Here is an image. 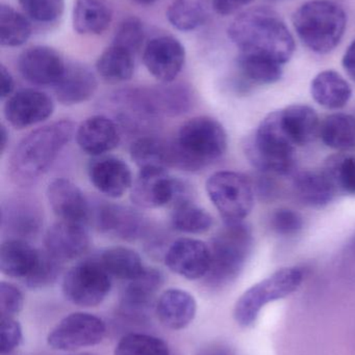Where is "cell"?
Returning <instances> with one entry per match:
<instances>
[{
  "instance_id": "1",
  "label": "cell",
  "mask_w": 355,
  "mask_h": 355,
  "mask_svg": "<svg viewBox=\"0 0 355 355\" xmlns=\"http://www.w3.org/2000/svg\"><path fill=\"white\" fill-rule=\"evenodd\" d=\"M227 33L240 53L264 56L285 64L295 51V41L287 25L268 8L242 12L229 25Z\"/></svg>"
},
{
  "instance_id": "2",
  "label": "cell",
  "mask_w": 355,
  "mask_h": 355,
  "mask_svg": "<svg viewBox=\"0 0 355 355\" xmlns=\"http://www.w3.org/2000/svg\"><path fill=\"white\" fill-rule=\"evenodd\" d=\"M75 132L74 124L68 120L31 131L10 154L8 166L10 181L20 187L37 183L51 168Z\"/></svg>"
},
{
  "instance_id": "3",
  "label": "cell",
  "mask_w": 355,
  "mask_h": 355,
  "mask_svg": "<svg viewBox=\"0 0 355 355\" xmlns=\"http://www.w3.org/2000/svg\"><path fill=\"white\" fill-rule=\"evenodd\" d=\"M171 166L198 172L220 159L227 149L222 125L210 116H196L179 128L170 141Z\"/></svg>"
},
{
  "instance_id": "4",
  "label": "cell",
  "mask_w": 355,
  "mask_h": 355,
  "mask_svg": "<svg viewBox=\"0 0 355 355\" xmlns=\"http://www.w3.org/2000/svg\"><path fill=\"white\" fill-rule=\"evenodd\" d=\"M293 25L302 43L319 54L333 51L347 25L345 10L329 0H312L302 4L293 15Z\"/></svg>"
},
{
  "instance_id": "5",
  "label": "cell",
  "mask_w": 355,
  "mask_h": 355,
  "mask_svg": "<svg viewBox=\"0 0 355 355\" xmlns=\"http://www.w3.org/2000/svg\"><path fill=\"white\" fill-rule=\"evenodd\" d=\"M208 246L210 266L204 284L210 290H221L243 270L252 248L251 231L243 221L225 223Z\"/></svg>"
},
{
  "instance_id": "6",
  "label": "cell",
  "mask_w": 355,
  "mask_h": 355,
  "mask_svg": "<svg viewBox=\"0 0 355 355\" xmlns=\"http://www.w3.org/2000/svg\"><path fill=\"white\" fill-rule=\"evenodd\" d=\"M296 147L283 127L281 110H276L261 122L254 137L246 145V154L250 162L263 172L287 175L295 164Z\"/></svg>"
},
{
  "instance_id": "7",
  "label": "cell",
  "mask_w": 355,
  "mask_h": 355,
  "mask_svg": "<svg viewBox=\"0 0 355 355\" xmlns=\"http://www.w3.org/2000/svg\"><path fill=\"white\" fill-rule=\"evenodd\" d=\"M304 282V272L297 267H286L244 292L233 309L236 322L244 329L252 327L263 309L297 291Z\"/></svg>"
},
{
  "instance_id": "8",
  "label": "cell",
  "mask_w": 355,
  "mask_h": 355,
  "mask_svg": "<svg viewBox=\"0 0 355 355\" xmlns=\"http://www.w3.org/2000/svg\"><path fill=\"white\" fill-rule=\"evenodd\" d=\"M206 188L225 223H242L254 208V188L249 180L239 173H215L206 181Z\"/></svg>"
},
{
  "instance_id": "9",
  "label": "cell",
  "mask_w": 355,
  "mask_h": 355,
  "mask_svg": "<svg viewBox=\"0 0 355 355\" xmlns=\"http://www.w3.org/2000/svg\"><path fill=\"white\" fill-rule=\"evenodd\" d=\"M112 288V277L97 259L85 260L69 269L63 279V293L71 304L94 308L102 304Z\"/></svg>"
},
{
  "instance_id": "10",
  "label": "cell",
  "mask_w": 355,
  "mask_h": 355,
  "mask_svg": "<svg viewBox=\"0 0 355 355\" xmlns=\"http://www.w3.org/2000/svg\"><path fill=\"white\" fill-rule=\"evenodd\" d=\"M106 335V323L89 313H73L56 324L47 337L52 349L74 352L98 345Z\"/></svg>"
},
{
  "instance_id": "11",
  "label": "cell",
  "mask_w": 355,
  "mask_h": 355,
  "mask_svg": "<svg viewBox=\"0 0 355 355\" xmlns=\"http://www.w3.org/2000/svg\"><path fill=\"white\" fill-rule=\"evenodd\" d=\"M143 62L154 78L162 83H173L185 66V47L171 35L154 37L144 48Z\"/></svg>"
},
{
  "instance_id": "12",
  "label": "cell",
  "mask_w": 355,
  "mask_h": 355,
  "mask_svg": "<svg viewBox=\"0 0 355 355\" xmlns=\"http://www.w3.org/2000/svg\"><path fill=\"white\" fill-rule=\"evenodd\" d=\"M165 264L175 275L190 281L204 279L210 266V246L201 240L181 238L165 254Z\"/></svg>"
},
{
  "instance_id": "13",
  "label": "cell",
  "mask_w": 355,
  "mask_h": 355,
  "mask_svg": "<svg viewBox=\"0 0 355 355\" xmlns=\"http://www.w3.org/2000/svg\"><path fill=\"white\" fill-rule=\"evenodd\" d=\"M66 66L62 55L47 46L27 48L18 58L21 76L39 87H54L62 78Z\"/></svg>"
},
{
  "instance_id": "14",
  "label": "cell",
  "mask_w": 355,
  "mask_h": 355,
  "mask_svg": "<svg viewBox=\"0 0 355 355\" xmlns=\"http://www.w3.org/2000/svg\"><path fill=\"white\" fill-rule=\"evenodd\" d=\"M177 179L166 168H141L131 188V200L142 209H156L172 204L176 194Z\"/></svg>"
},
{
  "instance_id": "15",
  "label": "cell",
  "mask_w": 355,
  "mask_h": 355,
  "mask_svg": "<svg viewBox=\"0 0 355 355\" xmlns=\"http://www.w3.org/2000/svg\"><path fill=\"white\" fill-rule=\"evenodd\" d=\"M3 112L8 124L21 130L49 119L54 112V103L43 92L22 89L6 100Z\"/></svg>"
},
{
  "instance_id": "16",
  "label": "cell",
  "mask_w": 355,
  "mask_h": 355,
  "mask_svg": "<svg viewBox=\"0 0 355 355\" xmlns=\"http://www.w3.org/2000/svg\"><path fill=\"white\" fill-rule=\"evenodd\" d=\"M94 220L100 232L124 241L140 239L147 230L145 218L137 210L112 202L100 204Z\"/></svg>"
},
{
  "instance_id": "17",
  "label": "cell",
  "mask_w": 355,
  "mask_h": 355,
  "mask_svg": "<svg viewBox=\"0 0 355 355\" xmlns=\"http://www.w3.org/2000/svg\"><path fill=\"white\" fill-rule=\"evenodd\" d=\"M91 239L85 223L60 220L46 232L45 250L62 263L77 260L89 250Z\"/></svg>"
},
{
  "instance_id": "18",
  "label": "cell",
  "mask_w": 355,
  "mask_h": 355,
  "mask_svg": "<svg viewBox=\"0 0 355 355\" xmlns=\"http://www.w3.org/2000/svg\"><path fill=\"white\" fill-rule=\"evenodd\" d=\"M164 284V275L156 268H146L137 279L129 282L121 295L119 311L131 320H143L154 297Z\"/></svg>"
},
{
  "instance_id": "19",
  "label": "cell",
  "mask_w": 355,
  "mask_h": 355,
  "mask_svg": "<svg viewBox=\"0 0 355 355\" xmlns=\"http://www.w3.org/2000/svg\"><path fill=\"white\" fill-rule=\"evenodd\" d=\"M46 196L52 212L60 220L85 225L91 218L89 200L81 188L70 180H53L48 185Z\"/></svg>"
},
{
  "instance_id": "20",
  "label": "cell",
  "mask_w": 355,
  "mask_h": 355,
  "mask_svg": "<svg viewBox=\"0 0 355 355\" xmlns=\"http://www.w3.org/2000/svg\"><path fill=\"white\" fill-rule=\"evenodd\" d=\"M88 174L94 187L110 198H120L133 183L131 168L120 158L99 156L92 160Z\"/></svg>"
},
{
  "instance_id": "21",
  "label": "cell",
  "mask_w": 355,
  "mask_h": 355,
  "mask_svg": "<svg viewBox=\"0 0 355 355\" xmlns=\"http://www.w3.org/2000/svg\"><path fill=\"white\" fill-rule=\"evenodd\" d=\"M75 139L81 151L93 157H99L118 147L120 129L112 119L98 114L81 123L75 132Z\"/></svg>"
},
{
  "instance_id": "22",
  "label": "cell",
  "mask_w": 355,
  "mask_h": 355,
  "mask_svg": "<svg viewBox=\"0 0 355 355\" xmlns=\"http://www.w3.org/2000/svg\"><path fill=\"white\" fill-rule=\"evenodd\" d=\"M97 87V78L89 67L81 62H67L66 70L53 89L58 101L70 106L91 99Z\"/></svg>"
},
{
  "instance_id": "23",
  "label": "cell",
  "mask_w": 355,
  "mask_h": 355,
  "mask_svg": "<svg viewBox=\"0 0 355 355\" xmlns=\"http://www.w3.org/2000/svg\"><path fill=\"white\" fill-rule=\"evenodd\" d=\"M41 225V213L31 200L17 198L2 206L1 227L2 232L8 234V239L33 237Z\"/></svg>"
},
{
  "instance_id": "24",
  "label": "cell",
  "mask_w": 355,
  "mask_h": 355,
  "mask_svg": "<svg viewBox=\"0 0 355 355\" xmlns=\"http://www.w3.org/2000/svg\"><path fill=\"white\" fill-rule=\"evenodd\" d=\"M156 312L158 320L165 327L172 331H181L193 322L197 312V304L189 292L169 289L158 298Z\"/></svg>"
},
{
  "instance_id": "25",
  "label": "cell",
  "mask_w": 355,
  "mask_h": 355,
  "mask_svg": "<svg viewBox=\"0 0 355 355\" xmlns=\"http://www.w3.org/2000/svg\"><path fill=\"white\" fill-rule=\"evenodd\" d=\"M41 250L26 240L6 239L0 248V270L6 277L26 281L39 263Z\"/></svg>"
},
{
  "instance_id": "26",
  "label": "cell",
  "mask_w": 355,
  "mask_h": 355,
  "mask_svg": "<svg viewBox=\"0 0 355 355\" xmlns=\"http://www.w3.org/2000/svg\"><path fill=\"white\" fill-rule=\"evenodd\" d=\"M146 97L150 110L156 119L185 114L193 102L191 92L185 85H172V83L146 87Z\"/></svg>"
},
{
  "instance_id": "27",
  "label": "cell",
  "mask_w": 355,
  "mask_h": 355,
  "mask_svg": "<svg viewBox=\"0 0 355 355\" xmlns=\"http://www.w3.org/2000/svg\"><path fill=\"white\" fill-rule=\"evenodd\" d=\"M113 10L106 0H76L73 8V27L79 35H102L110 27Z\"/></svg>"
},
{
  "instance_id": "28",
  "label": "cell",
  "mask_w": 355,
  "mask_h": 355,
  "mask_svg": "<svg viewBox=\"0 0 355 355\" xmlns=\"http://www.w3.org/2000/svg\"><path fill=\"white\" fill-rule=\"evenodd\" d=\"M311 94L317 103L327 110H336L343 108L349 102L352 89L339 73L327 70L313 79Z\"/></svg>"
},
{
  "instance_id": "29",
  "label": "cell",
  "mask_w": 355,
  "mask_h": 355,
  "mask_svg": "<svg viewBox=\"0 0 355 355\" xmlns=\"http://www.w3.org/2000/svg\"><path fill=\"white\" fill-rule=\"evenodd\" d=\"M213 217L192 200L191 193L176 198L172 202L171 225L179 233L199 235L213 227Z\"/></svg>"
},
{
  "instance_id": "30",
  "label": "cell",
  "mask_w": 355,
  "mask_h": 355,
  "mask_svg": "<svg viewBox=\"0 0 355 355\" xmlns=\"http://www.w3.org/2000/svg\"><path fill=\"white\" fill-rule=\"evenodd\" d=\"M294 188L298 198L311 207L329 204L338 189L324 171H304L294 180Z\"/></svg>"
},
{
  "instance_id": "31",
  "label": "cell",
  "mask_w": 355,
  "mask_h": 355,
  "mask_svg": "<svg viewBox=\"0 0 355 355\" xmlns=\"http://www.w3.org/2000/svg\"><path fill=\"white\" fill-rule=\"evenodd\" d=\"M281 112L283 127L296 146L308 145L319 135L320 121L310 106L295 104Z\"/></svg>"
},
{
  "instance_id": "32",
  "label": "cell",
  "mask_w": 355,
  "mask_h": 355,
  "mask_svg": "<svg viewBox=\"0 0 355 355\" xmlns=\"http://www.w3.org/2000/svg\"><path fill=\"white\" fill-rule=\"evenodd\" d=\"M96 71L106 83L112 85L125 83L135 73V54L112 44L98 58Z\"/></svg>"
},
{
  "instance_id": "33",
  "label": "cell",
  "mask_w": 355,
  "mask_h": 355,
  "mask_svg": "<svg viewBox=\"0 0 355 355\" xmlns=\"http://www.w3.org/2000/svg\"><path fill=\"white\" fill-rule=\"evenodd\" d=\"M98 260L110 277L122 281H133L146 269L140 254L124 246L108 248L100 254Z\"/></svg>"
},
{
  "instance_id": "34",
  "label": "cell",
  "mask_w": 355,
  "mask_h": 355,
  "mask_svg": "<svg viewBox=\"0 0 355 355\" xmlns=\"http://www.w3.org/2000/svg\"><path fill=\"white\" fill-rule=\"evenodd\" d=\"M321 139L327 147L337 151H349L355 148V118L345 114L327 116L320 125Z\"/></svg>"
},
{
  "instance_id": "35",
  "label": "cell",
  "mask_w": 355,
  "mask_h": 355,
  "mask_svg": "<svg viewBox=\"0 0 355 355\" xmlns=\"http://www.w3.org/2000/svg\"><path fill=\"white\" fill-rule=\"evenodd\" d=\"M131 157L141 168L171 166L170 143L156 137H141L131 146Z\"/></svg>"
},
{
  "instance_id": "36",
  "label": "cell",
  "mask_w": 355,
  "mask_h": 355,
  "mask_svg": "<svg viewBox=\"0 0 355 355\" xmlns=\"http://www.w3.org/2000/svg\"><path fill=\"white\" fill-rule=\"evenodd\" d=\"M208 15L206 0H172L167 10L169 22L181 31H192L201 26Z\"/></svg>"
},
{
  "instance_id": "37",
  "label": "cell",
  "mask_w": 355,
  "mask_h": 355,
  "mask_svg": "<svg viewBox=\"0 0 355 355\" xmlns=\"http://www.w3.org/2000/svg\"><path fill=\"white\" fill-rule=\"evenodd\" d=\"M238 67L246 80L256 85H272L283 76V64L264 56L240 53Z\"/></svg>"
},
{
  "instance_id": "38",
  "label": "cell",
  "mask_w": 355,
  "mask_h": 355,
  "mask_svg": "<svg viewBox=\"0 0 355 355\" xmlns=\"http://www.w3.org/2000/svg\"><path fill=\"white\" fill-rule=\"evenodd\" d=\"M31 22L26 17L8 4L0 6V44L6 47H19L31 37Z\"/></svg>"
},
{
  "instance_id": "39",
  "label": "cell",
  "mask_w": 355,
  "mask_h": 355,
  "mask_svg": "<svg viewBox=\"0 0 355 355\" xmlns=\"http://www.w3.org/2000/svg\"><path fill=\"white\" fill-rule=\"evenodd\" d=\"M114 355H170L166 342L154 336L129 334L117 344Z\"/></svg>"
},
{
  "instance_id": "40",
  "label": "cell",
  "mask_w": 355,
  "mask_h": 355,
  "mask_svg": "<svg viewBox=\"0 0 355 355\" xmlns=\"http://www.w3.org/2000/svg\"><path fill=\"white\" fill-rule=\"evenodd\" d=\"M323 171L331 178L338 192L355 194V156H333Z\"/></svg>"
},
{
  "instance_id": "41",
  "label": "cell",
  "mask_w": 355,
  "mask_h": 355,
  "mask_svg": "<svg viewBox=\"0 0 355 355\" xmlns=\"http://www.w3.org/2000/svg\"><path fill=\"white\" fill-rule=\"evenodd\" d=\"M64 263L54 258L46 250H41L39 263L33 275L23 282L29 289H42L56 283L62 272Z\"/></svg>"
},
{
  "instance_id": "42",
  "label": "cell",
  "mask_w": 355,
  "mask_h": 355,
  "mask_svg": "<svg viewBox=\"0 0 355 355\" xmlns=\"http://www.w3.org/2000/svg\"><path fill=\"white\" fill-rule=\"evenodd\" d=\"M145 40V29L143 23L137 17L124 19L117 28L113 43L137 54L141 50Z\"/></svg>"
},
{
  "instance_id": "43",
  "label": "cell",
  "mask_w": 355,
  "mask_h": 355,
  "mask_svg": "<svg viewBox=\"0 0 355 355\" xmlns=\"http://www.w3.org/2000/svg\"><path fill=\"white\" fill-rule=\"evenodd\" d=\"M27 16L40 23H52L62 17L65 0H18Z\"/></svg>"
},
{
  "instance_id": "44",
  "label": "cell",
  "mask_w": 355,
  "mask_h": 355,
  "mask_svg": "<svg viewBox=\"0 0 355 355\" xmlns=\"http://www.w3.org/2000/svg\"><path fill=\"white\" fill-rule=\"evenodd\" d=\"M24 297L13 284L0 283V318H14L22 311Z\"/></svg>"
},
{
  "instance_id": "45",
  "label": "cell",
  "mask_w": 355,
  "mask_h": 355,
  "mask_svg": "<svg viewBox=\"0 0 355 355\" xmlns=\"http://www.w3.org/2000/svg\"><path fill=\"white\" fill-rule=\"evenodd\" d=\"M271 227L279 235H295L304 227V218L291 209H279L272 215Z\"/></svg>"
},
{
  "instance_id": "46",
  "label": "cell",
  "mask_w": 355,
  "mask_h": 355,
  "mask_svg": "<svg viewBox=\"0 0 355 355\" xmlns=\"http://www.w3.org/2000/svg\"><path fill=\"white\" fill-rule=\"evenodd\" d=\"M22 329L14 318H0V352L13 354L22 342Z\"/></svg>"
},
{
  "instance_id": "47",
  "label": "cell",
  "mask_w": 355,
  "mask_h": 355,
  "mask_svg": "<svg viewBox=\"0 0 355 355\" xmlns=\"http://www.w3.org/2000/svg\"><path fill=\"white\" fill-rule=\"evenodd\" d=\"M252 0H212L213 8L222 16H229L248 6Z\"/></svg>"
},
{
  "instance_id": "48",
  "label": "cell",
  "mask_w": 355,
  "mask_h": 355,
  "mask_svg": "<svg viewBox=\"0 0 355 355\" xmlns=\"http://www.w3.org/2000/svg\"><path fill=\"white\" fill-rule=\"evenodd\" d=\"M0 74H1V91H0V97L2 100L8 99L12 96L15 89V80L13 78L10 71L1 64L0 67Z\"/></svg>"
},
{
  "instance_id": "49",
  "label": "cell",
  "mask_w": 355,
  "mask_h": 355,
  "mask_svg": "<svg viewBox=\"0 0 355 355\" xmlns=\"http://www.w3.org/2000/svg\"><path fill=\"white\" fill-rule=\"evenodd\" d=\"M343 67L350 78L355 81V41L350 44L344 54Z\"/></svg>"
},
{
  "instance_id": "50",
  "label": "cell",
  "mask_w": 355,
  "mask_h": 355,
  "mask_svg": "<svg viewBox=\"0 0 355 355\" xmlns=\"http://www.w3.org/2000/svg\"><path fill=\"white\" fill-rule=\"evenodd\" d=\"M197 355H233L229 348L221 345H210L200 350Z\"/></svg>"
},
{
  "instance_id": "51",
  "label": "cell",
  "mask_w": 355,
  "mask_h": 355,
  "mask_svg": "<svg viewBox=\"0 0 355 355\" xmlns=\"http://www.w3.org/2000/svg\"><path fill=\"white\" fill-rule=\"evenodd\" d=\"M0 137H1V143H0V146H1V154H3L4 151H6V146H8V132L3 125H1V132H0Z\"/></svg>"
},
{
  "instance_id": "52",
  "label": "cell",
  "mask_w": 355,
  "mask_h": 355,
  "mask_svg": "<svg viewBox=\"0 0 355 355\" xmlns=\"http://www.w3.org/2000/svg\"><path fill=\"white\" fill-rule=\"evenodd\" d=\"M133 1L139 4H143V6H149V4L154 3V2L158 1V0H133Z\"/></svg>"
},
{
  "instance_id": "53",
  "label": "cell",
  "mask_w": 355,
  "mask_h": 355,
  "mask_svg": "<svg viewBox=\"0 0 355 355\" xmlns=\"http://www.w3.org/2000/svg\"><path fill=\"white\" fill-rule=\"evenodd\" d=\"M1 355H14L13 354H1Z\"/></svg>"
},
{
  "instance_id": "54",
  "label": "cell",
  "mask_w": 355,
  "mask_h": 355,
  "mask_svg": "<svg viewBox=\"0 0 355 355\" xmlns=\"http://www.w3.org/2000/svg\"><path fill=\"white\" fill-rule=\"evenodd\" d=\"M77 355H90V354H77Z\"/></svg>"
}]
</instances>
